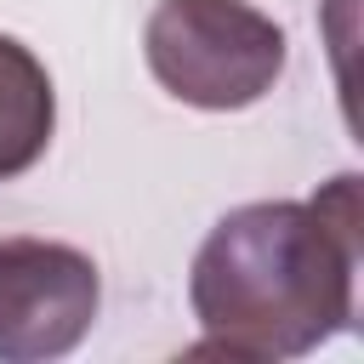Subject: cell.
Masks as SVG:
<instances>
[{
    "mask_svg": "<svg viewBox=\"0 0 364 364\" xmlns=\"http://www.w3.org/2000/svg\"><path fill=\"white\" fill-rule=\"evenodd\" d=\"M364 262L358 176H330L313 199L233 205L188 267V307L205 330L188 353L301 358L353 324Z\"/></svg>",
    "mask_w": 364,
    "mask_h": 364,
    "instance_id": "cell-1",
    "label": "cell"
},
{
    "mask_svg": "<svg viewBox=\"0 0 364 364\" xmlns=\"http://www.w3.org/2000/svg\"><path fill=\"white\" fill-rule=\"evenodd\" d=\"M102 307L97 262L80 245L11 233L0 239V364L68 358Z\"/></svg>",
    "mask_w": 364,
    "mask_h": 364,
    "instance_id": "cell-3",
    "label": "cell"
},
{
    "mask_svg": "<svg viewBox=\"0 0 364 364\" xmlns=\"http://www.w3.org/2000/svg\"><path fill=\"white\" fill-rule=\"evenodd\" d=\"M142 57L165 97L205 114H239L279 85L290 40L250 0H154Z\"/></svg>",
    "mask_w": 364,
    "mask_h": 364,
    "instance_id": "cell-2",
    "label": "cell"
},
{
    "mask_svg": "<svg viewBox=\"0 0 364 364\" xmlns=\"http://www.w3.org/2000/svg\"><path fill=\"white\" fill-rule=\"evenodd\" d=\"M57 131V91L46 63L17 40L0 34V182L28 176Z\"/></svg>",
    "mask_w": 364,
    "mask_h": 364,
    "instance_id": "cell-4",
    "label": "cell"
}]
</instances>
